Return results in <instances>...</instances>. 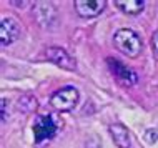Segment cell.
I'll use <instances>...</instances> for the list:
<instances>
[{
	"label": "cell",
	"mask_w": 158,
	"mask_h": 148,
	"mask_svg": "<svg viewBox=\"0 0 158 148\" xmlns=\"http://www.w3.org/2000/svg\"><path fill=\"white\" fill-rule=\"evenodd\" d=\"M47 58L50 62H53L57 67H60L63 70H75L77 68V62L73 57H70V53L63 48H58V47H50L47 48Z\"/></svg>",
	"instance_id": "obj_4"
},
{
	"label": "cell",
	"mask_w": 158,
	"mask_h": 148,
	"mask_svg": "<svg viewBox=\"0 0 158 148\" xmlns=\"http://www.w3.org/2000/svg\"><path fill=\"white\" fill-rule=\"evenodd\" d=\"M113 43L122 53H125L131 58L138 57L143 48L142 39L131 28H120V30H117V33L113 35Z\"/></svg>",
	"instance_id": "obj_1"
},
{
	"label": "cell",
	"mask_w": 158,
	"mask_h": 148,
	"mask_svg": "<svg viewBox=\"0 0 158 148\" xmlns=\"http://www.w3.org/2000/svg\"><path fill=\"white\" fill-rule=\"evenodd\" d=\"M147 140L150 143H155L158 140V133L153 132V130H148V132H147Z\"/></svg>",
	"instance_id": "obj_11"
},
{
	"label": "cell",
	"mask_w": 158,
	"mask_h": 148,
	"mask_svg": "<svg viewBox=\"0 0 158 148\" xmlns=\"http://www.w3.org/2000/svg\"><path fill=\"white\" fill-rule=\"evenodd\" d=\"M152 47H153V53H155V58L158 60V30L153 33V37H152Z\"/></svg>",
	"instance_id": "obj_10"
},
{
	"label": "cell",
	"mask_w": 158,
	"mask_h": 148,
	"mask_svg": "<svg viewBox=\"0 0 158 148\" xmlns=\"http://www.w3.org/2000/svg\"><path fill=\"white\" fill-rule=\"evenodd\" d=\"M115 5L120 8L122 12H125L127 15H138L143 12L145 2L143 0H117Z\"/></svg>",
	"instance_id": "obj_9"
},
{
	"label": "cell",
	"mask_w": 158,
	"mask_h": 148,
	"mask_svg": "<svg viewBox=\"0 0 158 148\" xmlns=\"http://www.w3.org/2000/svg\"><path fill=\"white\" fill-rule=\"evenodd\" d=\"M78 103V90L75 87H63L55 92L50 98V105L57 112H70Z\"/></svg>",
	"instance_id": "obj_2"
},
{
	"label": "cell",
	"mask_w": 158,
	"mask_h": 148,
	"mask_svg": "<svg viewBox=\"0 0 158 148\" xmlns=\"http://www.w3.org/2000/svg\"><path fill=\"white\" fill-rule=\"evenodd\" d=\"M2 121L3 123L7 121V100H5V97L2 98Z\"/></svg>",
	"instance_id": "obj_12"
},
{
	"label": "cell",
	"mask_w": 158,
	"mask_h": 148,
	"mask_svg": "<svg viewBox=\"0 0 158 148\" xmlns=\"http://www.w3.org/2000/svg\"><path fill=\"white\" fill-rule=\"evenodd\" d=\"M105 8V0H75V12L82 18H93Z\"/></svg>",
	"instance_id": "obj_5"
},
{
	"label": "cell",
	"mask_w": 158,
	"mask_h": 148,
	"mask_svg": "<svg viewBox=\"0 0 158 148\" xmlns=\"http://www.w3.org/2000/svg\"><path fill=\"white\" fill-rule=\"evenodd\" d=\"M33 135L35 143H42L44 140H50L57 135V123L52 115H40L35 118L33 123Z\"/></svg>",
	"instance_id": "obj_3"
},
{
	"label": "cell",
	"mask_w": 158,
	"mask_h": 148,
	"mask_svg": "<svg viewBox=\"0 0 158 148\" xmlns=\"http://www.w3.org/2000/svg\"><path fill=\"white\" fill-rule=\"evenodd\" d=\"M20 37V25L12 17H2L0 20V42L2 45H10Z\"/></svg>",
	"instance_id": "obj_7"
},
{
	"label": "cell",
	"mask_w": 158,
	"mask_h": 148,
	"mask_svg": "<svg viewBox=\"0 0 158 148\" xmlns=\"http://www.w3.org/2000/svg\"><path fill=\"white\" fill-rule=\"evenodd\" d=\"M106 63H108L112 73L120 80L123 85H135V83L138 82V75H136L131 68H128L127 65H123L122 62L113 60V58H106Z\"/></svg>",
	"instance_id": "obj_6"
},
{
	"label": "cell",
	"mask_w": 158,
	"mask_h": 148,
	"mask_svg": "<svg viewBox=\"0 0 158 148\" xmlns=\"http://www.w3.org/2000/svg\"><path fill=\"white\" fill-rule=\"evenodd\" d=\"M110 135H112L115 145L118 148H130V132L123 123H112L110 125Z\"/></svg>",
	"instance_id": "obj_8"
}]
</instances>
